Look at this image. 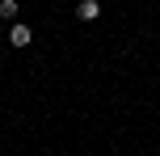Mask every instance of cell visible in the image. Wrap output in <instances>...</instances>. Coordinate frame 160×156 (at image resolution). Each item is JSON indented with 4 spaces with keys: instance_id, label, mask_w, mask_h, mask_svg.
Wrapping results in <instances>:
<instances>
[{
    "instance_id": "2",
    "label": "cell",
    "mask_w": 160,
    "mask_h": 156,
    "mask_svg": "<svg viewBox=\"0 0 160 156\" xmlns=\"http://www.w3.org/2000/svg\"><path fill=\"white\" fill-rule=\"evenodd\" d=\"M76 17H80V21H97V17H101V0H80Z\"/></svg>"
},
{
    "instance_id": "1",
    "label": "cell",
    "mask_w": 160,
    "mask_h": 156,
    "mask_svg": "<svg viewBox=\"0 0 160 156\" xmlns=\"http://www.w3.org/2000/svg\"><path fill=\"white\" fill-rule=\"evenodd\" d=\"M8 42H13V47H30V42H34V30H30V25H21V21H13Z\"/></svg>"
},
{
    "instance_id": "3",
    "label": "cell",
    "mask_w": 160,
    "mask_h": 156,
    "mask_svg": "<svg viewBox=\"0 0 160 156\" xmlns=\"http://www.w3.org/2000/svg\"><path fill=\"white\" fill-rule=\"evenodd\" d=\"M17 13H21L17 0H0V17H4V21H17Z\"/></svg>"
}]
</instances>
